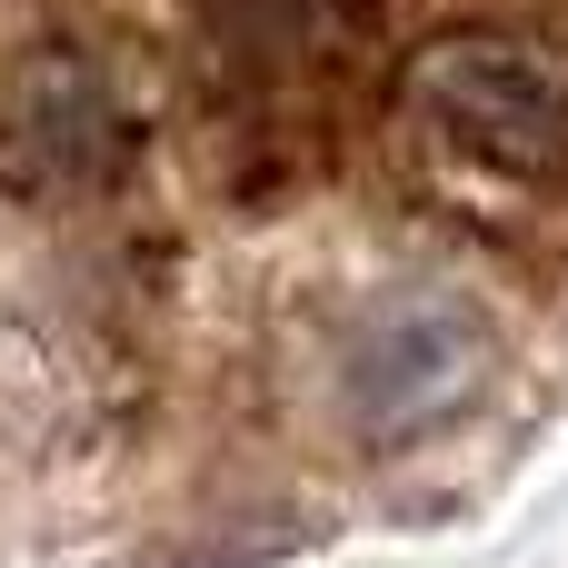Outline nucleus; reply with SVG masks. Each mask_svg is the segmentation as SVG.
Returning a JSON list of instances; mask_svg holds the SVG:
<instances>
[{
    "label": "nucleus",
    "mask_w": 568,
    "mask_h": 568,
    "mask_svg": "<svg viewBox=\"0 0 568 568\" xmlns=\"http://www.w3.org/2000/svg\"><path fill=\"white\" fill-rule=\"evenodd\" d=\"M529 280L459 260V250H389L310 280L270 320V379L300 429L339 459H429L469 439L519 379V310Z\"/></svg>",
    "instance_id": "obj_1"
}]
</instances>
